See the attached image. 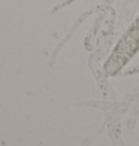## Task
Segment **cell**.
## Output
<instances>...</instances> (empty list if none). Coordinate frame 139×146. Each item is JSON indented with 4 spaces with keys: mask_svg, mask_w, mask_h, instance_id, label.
Listing matches in <instances>:
<instances>
[{
    "mask_svg": "<svg viewBox=\"0 0 139 146\" xmlns=\"http://www.w3.org/2000/svg\"><path fill=\"white\" fill-rule=\"evenodd\" d=\"M138 51H139V17L135 19V23L132 24L129 31L123 36V39L118 42L117 48L111 54L106 66H105L106 72L109 75L117 73L120 69H123L126 63L130 61V58Z\"/></svg>",
    "mask_w": 139,
    "mask_h": 146,
    "instance_id": "cell-1",
    "label": "cell"
}]
</instances>
